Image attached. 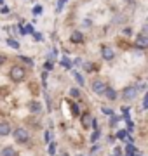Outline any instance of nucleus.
Segmentation results:
<instances>
[{
  "label": "nucleus",
  "instance_id": "13",
  "mask_svg": "<svg viewBox=\"0 0 148 156\" xmlns=\"http://www.w3.org/2000/svg\"><path fill=\"white\" fill-rule=\"evenodd\" d=\"M7 45L12 47V49H19V44H17L16 40H12V38H7Z\"/></svg>",
  "mask_w": 148,
  "mask_h": 156
},
{
  "label": "nucleus",
  "instance_id": "19",
  "mask_svg": "<svg viewBox=\"0 0 148 156\" xmlns=\"http://www.w3.org/2000/svg\"><path fill=\"white\" fill-rule=\"evenodd\" d=\"M70 95H72V97H80V90L79 89H72L70 90Z\"/></svg>",
  "mask_w": 148,
  "mask_h": 156
},
{
  "label": "nucleus",
  "instance_id": "20",
  "mask_svg": "<svg viewBox=\"0 0 148 156\" xmlns=\"http://www.w3.org/2000/svg\"><path fill=\"white\" fill-rule=\"evenodd\" d=\"M65 4H66V0H59V2H57V9H56V12H61V11H63V5H65Z\"/></svg>",
  "mask_w": 148,
  "mask_h": 156
},
{
  "label": "nucleus",
  "instance_id": "25",
  "mask_svg": "<svg viewBox=\"0 0 148 156\" xmlns=\"http://www.w3.org/2000/svg\"><path fill=\"white\" fill-rule=\"evenodd\" d=\"M44 66H46V71H49V69H52V68H54V66H52V61H47Z\"/></svg>",
  "mask_w": 148,
  "mask_h": 156
},
{
  "label": "nucleus",
  "instance_id": "21",
  "mask_svg": "<svg viewBox=\"0 0 148 156\" xmlns=\"http://www.w3.org/2000/svg\"><path fill=\"white\" fill-rule=\"evenodd\" d=\"M21 61H23V62H26L28 66H33V61H31L30 57H23V56H21Z\"/></svg>",
  "mask_w": 148,
  "mask_h": 156
},
{
  "label": "nucleus",
  "instance_id": "26",
  "mask_svg": "<svg viewBox=\"0 0 148 156\" xmlns=\"http://www.w3.org/2000/svg\"><path fill=\"white\" fill-rule=\"evenodd\" d=\"M148 108V95H145L143 97V109H146Z\"/></svg>",
  "mask_w": 148,
  "mask_h": 156
},
{
  "label": "nucleus",
  "instance_id": "30",
  "mask_svg": "<svg viewBox=\"0 0 148 156\" xmlns=\"http://www.w3.org/2000/svg\"><path fill=\"white\" fill-rule=\"evenodd\" d=\"M84 68H86L87 71H91V64H89V62H86V64H84Z\"/></svg>",
  "mask_w": 148,
  "mask_h": 156
},
{
  "label": "nucleus",
  "instance_id": "27",
  "mask_svg": "<svg viewBox=\"0 0 148 156\" xmlns=\"http://www.w3.org/2000/svg\"><path fill=\"white\" fill-rule=\"evenodd\" d=\"M117 122H119V118L112 115V122H110V125H117Z\"/></svg>",
  "mask_w": 148,
  "mask_h": 156
},
{
  "label": "nucleus",
  "instance_id": "17",
  "mask_svg": "<svg viewBox=\"0 0 148 156\" xmlns=\"http://www.w3.org/2000/svg\"><path fill=\"white\" fill-rule=\"evenodd\" d=\"M125 151H127V154L131 156V154H134V153H136V147H134L132 144H129L127 147H125Z\"/></svg>",
  "mask_w": 148,
  "mask_h": 156
},
{
  "label": "nucleus",
  "instance_id": "9",
  "mask_svg": "<svg viewBox=\"0 0 148 156\" xmlns=\"http://www.w3.org/2000/svg\"><path fill=\"white\" fill-rule=\"evenodd\" d=\"M2 156H16V149L11 147V146H9V147H4V149H2Z\"/></svg>",
  "mask_w": 148,
  "mask_h": 156
},
{
  "label": "nucleus",
  "instance_id": "1",
  "mask_svg": "<svg viewBox=\"0 0 148 156\" xmlns=\"http://www.w3.org/2000/svg\"><path fill=\"white\" fill-rule=\"evenodd\" d=\"M11 78L14 80V82H21L24 78V69L21 66H12L11 69Z\"/></svg>",
  "mask_w": 148,
  "mask_h": 156
},
{
  "label": "nucleus",
  "instance_id": "10",
  "mask_svg": "<svg viewBox=\"0 0 148 156\" xmlns=\"http://www.w3.org/2000/svg\"><path fill=\"white\" fill-rule=\"evenodd\" d=\"M72 42L80 44V42H82V33H80V31H73V33H72Z\"/></svg>",
  "mask_w": 148,
  "mask_h": 156
},
{
  "label": "nucleus",
  "instance_id": "7",
  "mask_svg": "<svg viewBox=\"0 0 148 156\" xmlns=\"http://www.w3.org/2000/svg\"><path fill=\"white\" fill-rule=\"evenodd\" d=\"M101 94H103V95H106V97H108V99H112V101L117 99V92H115L113 89H110V87H105V90H103Z\"/></svg>",
  "mask_w": 148,
  "mask_h": 156
},
{
  "label": "nucleus",
  "instance_id": "29",
  "mask_svg": "<svg viewBox=\"0 0 148 156\" xmlns=\"http://www.w3.org/2000/svg\"><path fill=\"white\" fill-rule=\"evenodd\" d=\"M0 12H2V14H7V12H9V7L2 5V11H0Z\"/></svg>",
  "mask_w": 148,
  "mask_h": 156
},
{
  "label": "nucleus",
  "instance_id": "23",
  "mask_svg": "<svg viewBox=\"0 0 148 156\" xmlns=\"http://www.w3.org/2000/svg\"><path fill=\"white\" fill-rule=\"evenodd\" d=\"M49 154H54V153H56V144H54V142H51V146H49Z\"/></svg>",
  "mask_w": 148,
  "mask_h": 156
},
{
  "label": "nucleus",
  "instance_id": "14",
  "mask_svg": "<svg viewBox=\"0 0 148 156\" xmlns=\"http://www.w3.org/2000/svg\"><path fill=\"white\" fill-rule=\"evenodd\" d=\"M94 122L89 115H84V127H91V123Z\"/></svg>",
  "mask_w": 148,
  "mask_h": 156
},
{
  "label": "nucleus",
  "instance_id": "22",
  "mask_svg": "<svg viewBox=\"0 0 148 156\" xmlns=\"http://www.w3.org/2000/svg\"><path fill=\"white\" fill-rule=\"evenodd\" d=\"M117 137H119V139H125V137H127V130H120L119 134H117Z\"/></svg>",
  "mask_w": 148,
  "mask_h": 156
},
{
  "label": "nucleus",
  "instance_id": "2",
  "mask_svg": "<svg viewBox=\"0 0 148 156\" xmlns=\"http://www.w3.org/2000/svg\"><path fill=\"white\" fill-rule=\"evenodd\" d=\"M14 137H16L17 142H26L30 139V134H28L26 128H16L14 130Z\"/></svg>",
  "mask_w": 148,
  "mask_h": 156
},
{
  "label": "nucleus",
  "instance_id": "34",
  "mask_svg": "<svg viewBox=\"0 0 148 156\" xmlns=\"http://www.w3.org/2000/svg\"><path fill=\"white\" fill-rule=\"evenodd\" d=\"M63 156H68V154H63Z\"/></svg>",
  "mask_w": 148,
  "mask_h": 156
},
{
  "label": "nucleus",
  "instance_id": "31",
  "mask_svg": "<svg viewBox=\"0 0 148 156\" xmlns=\"http://www.w3.org/2000/svg\"><path fill=\"white\" fill-rule=\"evenodd\" d=\"M4 61H6V59H4V57L0 56V66H2V64H4Z\"/></svg>",
  "mask_w": 148,
  "mask_h": 156
},
{
  "label": "nucleus",
  "instance_id": "28",
  "mask_svg": "<svg viewBox=\"0 0 148 156\" xmlns=\"http://www.w3.org/2000/svg\"><path fill=\"white\" fill-rule=\"evenodd\" d=\"M33 37H35V40H39V42L42 40V33H33Z\"/></svg>",
  "mask_w": 148,
  "mask_h": 156
},
{
  "label": "nucleus",
  "instance_id": "11",
  "mask_svg": "<svg viewBox=\"0 0 148 156\" xmlns=\"http://www.w3.org/2000/svg\"><path fill=\"white\" fill-rule=\"evenodd\" d=\"M30 111L31 113H40L42 111V106H40L39 102H31V104H30Z\"/></svg>",
  "mask_w": 148,
  "mask_h": 156
},
{
  "label": "nucleus",
  "instance_id": "16",
  "mask_svg": "<svg viewBox=\"0 0 148 156\" xmlns=\"http://www.w3.org/2000/svg\"><path fill=\"white\" fill-rule=\"evenodd\" d=\"M42 12H44V9H42V5H35V7H33V14H35V16H40Z\"/></svg>",
  "mask_w": 148,
  "mask_h": 156
},
{
  "label": "nucleus",
  "instance_id": "6",
  "mask_svg": "<svg viewBox=\"0 0 148 156\" xmlns=\"http://www.w3.org/2000/svg\"><path fill=\"white\" fill-rule=\"evenodd\" d=\"M105 87H106V85H105L103 80H96V82H92V90H94L96 94H101L103 90H105Z\"/></svg>",
  "mask_w": 148,
  "mask_h": 156
},
{
  "label": "nucleus",
  "instance_id": "15",
  "mask_svg": "<svg viewBox=\"0 0 148 156\" xmlns=\"http://www.w3.org/2000/svg\"><path fill=\"white\" fill-rule=\"evenodd\" d=\"M73 76H75V80L79 82V85H84V78H82V75H80L79 71H75V73H73Z\"/></svg>",
  "mask_w": 148,
  "mask_h": 156
},
{
  "label": "nucleus",
  "instance_id": "24",
  "mask_svg": "<svg viewBox=\"0 0 148 156\" xmlns=\"http://www.w3.org/2000/svg\"><path fill=\"white\" fill-rule=\"evenodd\" d=\"M98 137H99V132H98V130H94V134L91 135V142H94V140H96Z\"/></svg>",
  "mask_w": 148,
  "mask_h": 156
},
{
  "label": "nucleus",
  "instance_id": "18",
  "mask_svg": "<svg viewBox=\"0 0 148 156\" xmlns=\"http://www.w3.org/2000/svg\"><path fill=\"white\" fill-rule=\"evenodd\" d=\"M101 111H103V115H108V116L113 115V109L112 108H101Z\"/></svg>",
  "mask_w": 148,
  "mask_h": 156
},
{
  "label": "nucleus",
  "instance_id": "3",
  "mask_svg": "<svg viewBox=\"0 0 148 156\" xmlns=\"http://www.w3.org/2000/svg\"><path fill=\"white\" fill-rule=\"evenodd\" d=\"M136 94H138L136 87H127V89H124V92H122V97H124V99H127V101H131V99H134V97H136Z\"/></svg>",
  "mask_w": 148,
  "mask_h": 156
},
{
  "label": "nucleus",
  "instance_id": "8",
  "mask_svg": "<svg viewBox=\"0 0 148 156\" xmlns=\"http://www.w3.org/2000/svg\"><path fill=\"white\" fill-rule=\"evenodd\" d=\"M113 50L112 49H106V47H105V49H103V57H105V59H106V61H110V59H113Z\"/></svg>",
  "mask_w": 148,
  "mask_h": 156
},
{
  "label": "nucleus",
  "instance_id": "12",
  "mask_svg": "<svg viewBox=\"0 0 148 156\" xmlns=\"http://www.w3.org/2000/svg\"><path fill=\"white\" fill-rule=\"evenodd\" d=\"M61 66L66 68V69H70V68H72V61H70L68 57H63L61 59Z\"/></svg>",
  "mask_w": 148,
  "mask_h": 156
},
{
  "label": "nucleus",
  "instance_id": "32",
  "mask_svg": "<svg viewBox=\"0 0 148 156\" xmlns=\"http://www.w3.org/2000/svg\"><path fill=\"white\" fill-rule=\"evenodd\" d=\"M0 5H4V0H0Z\"/></svg>",
  "mask_w": 148,
  "mask_h": 156
},
{
  "label": "nucleus",
  "instance_id": "5",
  "mask_svg": "<svg viewBox=\"0 0 148 156\" xmlns=\"http://www.w3.org/2000/svg\"><path fill=\"white\" fill-rule=\"evenodd\" d=\"M136 47H139V49H145V47H148V38H146V35H145V33H141V35L136 38Z\"/></svg>",
  "mask_w": 148,
  "mask_h": 156
},
{
  "label": "nucleus",
  "instance_id": "33",
  "mask_svg": "<svg viewBox=\"0 0 148 156\" xmlns=\"http://www.w3.org/2000/svg\"><path fill=\"white\" fill-rule=\"evenodd\" d=\"M131 156H138V154H131Z\"/></svg>",
  "mask_w": 148,
  "mask_h": 156
},
{
  "label": "nucleus",
  "instance_id": "4",
  "mask_svg": "<svg viewBox=\"0 0 148 156\" xmlns=\"http://www.w3.org/2000/svg\"><path fill=\"white\" fill-rule=\"evenodd\" d=\"M11 132H12V128H11V123L9 122L0 123V137H6V135H9Z\"/></svg>",
  "mask_w": 148,
  "mask_h": 156
}]
</instances>
